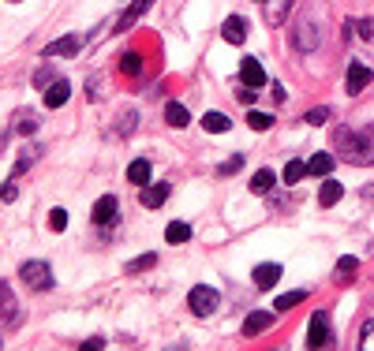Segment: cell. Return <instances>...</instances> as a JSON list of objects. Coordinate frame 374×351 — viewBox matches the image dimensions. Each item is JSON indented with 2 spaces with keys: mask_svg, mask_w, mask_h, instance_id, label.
Listing matches in <instances>:
<instances>
[{
  "mask_svg": "<svg viewBox=\"0 0 374 351\" xmlns=\"http://www.w3.org/2000/svg\"><path fill=\"white\" fill-rule=\"evenodd\" d=\"M337 142H341V150L348 153L355 164H374V127H367V131L341 135Z\"/></svg>",
  "mask_w": 374,
  "mask_h": 351,
  "instance_id": "obj_1",
  "label": "cell"
},
{
  "mask_svg": "<svg viewBox=\"0 0 374 351\" xmlns=\"http://www.w3.org/2000/svg\"><path fill=\"white\" fill-rule=\"evenodd\" d=\"M273 183H277V176H273L270 169H259L251 176V191L254 195H266V191H273Z\"/></svg>",
  "mask_w": 374,
  "mask_h": 351,
  "instance_id": "obj_20",
  "label": "cell"
},
{
  "mask_svg": "<svg viewBox=\"0 0 374 351\" xmlns=\"http://www.w3.org/2000/svg\"><path fill=\"white\" fill-rule=\"evenodd\" d=\"M270 325H273V314L254 310V314H247V321H243V332H247V336H259V332H266Z\"/></svg>",
  "mask_w": 374,
  "mask_h": 351,
  "instance_id": "obj_15",
  "label": "cell"
},
{
  "mask_svg": "<svg viewBox=\"0 0 374 351\" xmlns=\"http://www.w3.org/2000/svg\"><path fill=\"white\" fill-rule=\"evenodd\" d=\"M83 49V38L79 34H68V38H60V41H53V45H45V57H75V53Z\"/></svg>",
  "mask_w": 374,
  "mask_h": 351,
  "instance_id": "obj_8",
  "label": "cell"
},
{
  "mask_svg": "<svg viewBox=\"0 0 374 351\" xmlns=\"http://www.w3.org/2000/svg\"><path fill=\"white\" fill-rule=\"evenodd\" d=\"M68 97H71V82L68 79H53L49 86H45V105L49 108H60Z\"/></svg>",
  "mask_w": 374,
  "mask_h": 351,
  "instance_id": "obj_10",
  "label": "cell"
},
{
  "mask_svg": "<svg viewBox=\"0 0 374 351\" xmlns=\"http://www.w3.org/2000/svg\"><path fill=\"white\" fill-rule=\"evenodd\" d=\"M240 101H243V105H251V101H254V90H251V86H243V94H240Z\"/></svg>",
  "mask_w": 374,
  "mask_h": 351,
  "instance_id": "obj_35",
  "label": "cell"
},
{
  "mask_svg": "<svg viewBox=\"0 0 374 351\" xmlns=\"http://www.w3.org/2000/svg\"><path fill=\"white\" fill-rule=\"evenodd\" d=\"M326 120H330V108H311V113H307V124H326Z\"/></svg>",
  "mask_w": 374,
  "mask_h": 351,
  "instance_id": "obj_31",
  "label": "cell"
},
{
  "mask_svg": "<svg viewBox=\"0 0 374 351\" xmlns=\"http://www.w3.org/2000/svg\"><path fill=\"white\" fill-rule=\"evenodd\" d=\"M169 183H150V187H142V206L146 209H158V206H165V198H169Z\"/></svg>",
  "mask_w": 374,
  "mask_h": 351,
  "instance_id": "obj_11",
  "label": "cell"
},
{
  "mask_svg": "<svg viewBox=\"0 0 374 351\" xmlns=\"http://www.w3.org/2000/svg\"><path fill=\"white\" fill-rule=\"evenodd\" d=\"M150 4H153V0H131V8H127V12L120 15V19H116V26H113V30H116V34H124L127 26H131L135 19H139V15H142Z\"/></svg>",
  "mask_w": 374,
  "mask_h": 351,
  "instance_id": "obj_13",
  "label": "cell"
},
{
  "mask_svg": "<svg viewBox=\"0 0 374 351\" xmlns=\"http://www.w3.org/2000/svg\"><path fill=\"white\" fill-rule=\"evenodd\" d=\"M19 276L26 281V288H34V292H49V288H53V269H49V262H23V265H19Z\"/></svg>",
  "mask_w": 374,
  "mask_h": 351,
  "instance_id": "obj_3",
  "label": "cell"
},
{
  "mask_svg": "<svg viewBox=\"0 0 374 351\" xmlns=\"http://www.w3.org/2000/svg\"><path fill=\"white\" fill-rule=\"evenodd\" d=\"M363 348H374V321H367V329H363Z\"/></svg>",
  "mask_w": 374,
  "mask_h": 351,
  "instance_id": "obj_32",
  "label": "cell"
},
{
  "mask_svg": "<svg viewBox=\"0 0 374 351\" xmlns=\"http://www.w3.org/2000/svg\"><path fill=\"white\" fill-rule=\"evenodd\" d=\"M221 38L229 45H243L247 41V23H243L240 15H229V19L221 23Z\"/></svg>",
  "mask_w": 374,
  "mask_h": 351,
  "instance_id": "obj_9",
  "label": "cell"
},
{
  "mask_svg": "<svg viewBox=\"0 0 374 351\" xmlns=\"http://www.w3.org/2000/svg\"><path fill=\"white\" fill-rule=\"evenodd\" d=\"M355 269H359V262H355V258H352V254H344V258H341V262H337V281H341V284H344V276H352Z\"/></svg>",
  "mask_w": 374,
  "mask_h": 351,
  "instance_id": "obj_26",
  "label": "cell"
},
{
  "mask_svg": "<svg viewBox=\"0 0 374 351\" xmlns=\"http://www.w3.org/2000/svg\"><path fill=\"white\" fill-rule=\"evenodd\" d=\"M303 299H307V292H288V295H281V299L273 303V310H292V307H299Z\"/></svg>",
  "mask_w": 374,
  "mask_h": 351,
  "instance_id": "obj_24",
  "label": "cell"
},
{
  "mask_svg": "<svg viewBox=\"0 0 374 351\" xmlns=\"http://www.w3.org/2000/svg\"><path fill=\"white\" fill-rule=\"evenodd\" d=\"M367 86H371V68L359 64V60H352L348 64V79H344V90H348V94H359V90H367Z\"/></svg>",
  "mask_w": 374,
  "mask_h": 351,
  "instance_id": "obj_7",
  "label": "cell"
},
{
  "mask_svg": "<svg viewBox=\"0 0 374 351\" xmlns=\"http://www.w3.org/2000/svg\"><path fill=\"white\" fill-rule=\"evenodd\" d=\"M158 262L153 254H142V258H135V262H127V273H139V269H150V265Z\"/></svg>",
  "mask_w": 374,
  "mask_h": 351,
  "instance_id": "obj_29",
  "label": "cell"
},
{
  "mask_svg": "<svg viewBox=\"0 0 374 351\" xmlns=\"http://www.w3.org/2000/svg\"><path fill=\"white\" fill-rule=\"evenodd\" d=\"M303 176H307V161H288L285 164V183H288V187H292V183H299Z\"/></svg>",
  "mask_w": 374,
  "mask_h": 351,
  "instance_id": "obj_22",
  "label": "cell"
},
{
  "mask_svg": "<svg viewBox=\"0 0 374 351\" xmlns=\"http://www.w3.org/2000/svg\"><path fill=\"white\" fill-rule=\"evenodd\" d=\"M240 169H243V157L236 153V157H229V161H225V164H221V169H217V172H221V176H232V172H240Z\"/></svg>",
  "mask_w": 374,
  "mask_h": 351,
  "instance_id": "obj_30",
  "label": "cell"
},
{
  "mask_svg": "<svg viewBox=\"0 0 374 351\" xmlns=\"http://www.w3.org/2000/svg\"><path fill=\"white\" fill-rule=\"evenodd\" d=\"M374 34V26H371V19H359V38H371Z\"/></svg>",
  "mask_w": 374,
  "mask_h": 351,
  "instance_id": "obj_34",
  "label": "cell"
},
{
  "mask_svg": "<svg viewBox=\"0 0 374 351\" xmlns=\"http://www.w3.org/2000/svg\"><path fill=\"white\" fill-rule=\"evenodd\" d=\"M247 127H251V131H270L273 116L270 113H247Z\"/></svg>",
  "mask_w": 374,
  "mask_h": 351,
  "instance_id": "obj_25",
  "label": "cell"
},
{
  "mask_svg": "<svg viewBox=\"0 0 374 351\" xmlns=\"http://www.w3.org/2000/svg\"><path fill=\"white\" fill-rule=\"evenodd\" d=\"M187 307H191V314H198V318H209V314L221 307V295H217V288H209V284H195V288L187 292Z\"/></svg>",
  "mask_w": 374,
  "mask_h": 351,
  "instance_id": "obj_2",
  "label": "cell"
},
{
  "mask_svg": "<svg viewBox=\"0 0 374 351\" xmlns=\"http://www.w3.org/2000/svg\"><path fill=\"white\" fill-rule=\"evenodd\" d=\"M341 195H344L341 183H337V180H326L322 191H318V206H337V202H341Z\"/></svg>",
  "mask_w": 374,
  "mask_h": 351,
  "instance_id": "obj_18",
  "label": "cell"
},
{
  "mask_svg": "<svg viewBox=\"0 0 374 351\" xmlns=\"http://www.w3.org/2000/svg\"><path fill=\"white\" fill-rule=\"evenodd\" d=\"M240 82H243V86H251V90L266 86V71H262V60L243 57V60H240Z\"/></svg>",
  "mask_w": 374,
  "mask_h": 351,
  "instance_id": "obj_6",
  "label": "cell"
},
{
  "mask_svg": "<svg viewBox=\"0 0 374 351\" xmlns=\"http://www.w3.org/2000/svg\"><path fill=\"white\" fill-rule=\"evenodd\" d=\"M333 344V329H330V314L318 310L311 318V329H307V348H330Z\"/></svg>",
  "mask_w": 374,
  "mask_h": 351,
  "instance_id": "obj_4",
  "label": "cell"
},
{
  "mask_svg": "<svg viewBox=\"0 0 374 351\" xmlns=\"http://www.w3.org/2000/svg\"><path fill=\"white\" fill-rule=\"evenodd\" d=\"M15 195H19V191H15V180H12V183H8V187H4V191H0V198H4V202H15Z\"/></svg>",
  "mask_w": 374,
  "mask_h": 351,
  "instance_id": "obj_33",
  "label": "cell"
},
{
  "mask_svg": "<svg viewBox=\"0 0 374 351\" xmlns=\"http://www.w3.org/2000/svg\"><path fill=\"white\" fill-rule=\"evenodd\" d=\"M150 176H153V169H150V161H131L127 164V180L135 183V187H150Z\"/></svg>",
  "mask_w": 374,
  "mask_h": 351,
  "instance_id": "obj_14",
  "label": "cell"
},
{
  "mask_svg": "<svg viewBox=\"0 0 374 351\" xmlns=\"http://www.w3.org/2000/svg\"><path fill=\"white\" fill-rule=\"evenodd\" d=\"M203 131H209V135H225V131H232V120L225 116V113H206V116H203Z\"/></svg>",
  "mask_w": 374,
  "mask_h": 351,
  "instance_id": "obj_16",
  "label": "cell"
},
{
  "mask_svg": "<svg viewBox=\"0 0 374 351\" xmlns=\"http://www.w3.org/2000/svg\"><path fill=\"white\" fill-rule=\"evenodd\" d=\"M333 164H337V161H333L330 153H315L311 161H307V176H318V180H322V176L333 172Z\"/></svg>",
  "mask_w": 374,
  "mask_h": 351,
  "instance_id": "obj_17",
  "label": "cell"
},
{
  "mask_svg": "<svg viewBox=\"0 0 374 351\" xmlns=\"http://www.w3.org/2000/svg\"><path fill=\"white\" fill-rule=\"evenodd\" d=\"M12 310H15V303H12V292H8V284L0 281V314H4V318L15 325V314H12Z\"/></svg>",
  "mask_w": 374,
  "mask_h": 351,
  "instance_id": "obj_23",
  "label": "cell"
},
{
  "mask_svg": "<svg viewBox=\"0 0 374 351\" xmlns=\"http://www.w3.org/2000/svg\"><path fill=\"white\" fill-rule=\"evenodd\" d=\"M165 239H169V243H187V239H191V225H184V220H172V225L165 228Z\"/></svg>",
  "mask_w": 374,
  "mask_h": 351,
  "instance_id": "obj_21",
  "label": "cell"
},
{
  "mask_svg": "<svg viewBox=\"0 0 374 351\" xmlns=\"http://www.w3.org/2000/svg\"><path fill=\"white\" fill-rule=\"evenodd\" d=\"M165 120H169L172 127H187L191 124V113L180 105V101H169V105H165Z\"/></svg>",
  "mask_w": 374,
  "mask_h": 351,
  "instance_id": "obj_19",
  "label": "cell"
},
{
  "mask_svg": "<svg viewBox=\"0 0 374 351\" xmlns=\"http://www.w3.org/2000/svg\"><path fill=\"white\" fill-rule=\"evenodd\" d=\"M116 214H120V202H116V195H102L94 202V209H90V217H94V225H113Z\"/></svg>",
  "mask_w": 374,
  "mask_h": 351,
  "instance_id": "obj_5",
  "label": "cell"
},
{
  "mask_svg": "<svg viewBox=\"0 0 374 351\" xmlns=\"http://www.w3.org/2000/svg\"><path fill=\"white\" fill-rule=\"evenodd\" d=\"M277 281H281V265L277 262H266V265H259V269H254V284H259L262 292H270Z\"/></svg>",
  "mask_w": 374,
  "mask_h": 351,
  "instance_id": "obj_12",
  "label": "cell"
},
{
  "mask_svg": "<svg viewBox=\"0 0 374 351\" xmlns=\"http://www.w3.org/2000/svg\"><path fill=\"white\" fill-rule=\"evenodd\" d=\"M139 68H142V60L135 57V53H127V57L120 60V71H124V75H139Z\"/></svg>",
  "mask_w": 374,
  "mask_h": 351,
  "instance_id": "obj_27",
  "label": "cell"
},
{
  "mask_svg": "<svg viewBox=\"0 0 374 351\" xmlns=\"http://www.w3.org/2000/svg\"><path fill=\"white\" fill-rule=\"evenodd\" d=\"M49 228H53V232H64V228H68V214H64V209H53V214H49Z\"/></svg>",
  "mask_w": 374,
  "mask_h": 351,
  "instance_id": "obj_28",
  "label": "cell"
}]
</instances>
